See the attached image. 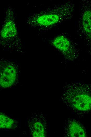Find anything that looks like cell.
I'll use <instances>...</instances> for the list:
<instances>
[{
  "instance_id": "52a82bcc",
  "label": "cell",
  "mask_w": 91,
  "mask_h": 137,
  "mask_svg": "<svg viewBox=\"0 0 91 137\" xmlns=\"http://www.w3.org/2000/svg\"><path fill=\"white\" fill-rule=\"evenodd\" d=\"M82 22L84 31L88 37L91 39V10L87 9L83 12Z\"/></svg>"
},
{
  "instance_id": "ba28073f",
  "label": "cell",
  "mask_w": 91,
  "mask_h": 137,
  "mask_svg": "<svg viewBox=\"0 0 91 137\" xmlns=\"http://www.w3.org/2000/svg\"><path fill=\"white\" fill-rule=\"evenodd\" d=\"M32 135L35 137L45 136V131L43 125L40 122L37 121L33 124L32 127Z\"/></svg>"
},
{
  "instance_id": "8992f818",
  "label": "cell",
  "mask_w": 91,
  "mask_h": 137,
  "mask_svg": "<svg viewBox=\"0 0 91 137\" xmlns=\"http://www.w3.org/2000/svg\"><path fill=\"white\" fill-rule=\"evenodd\" d=\"M69 134L72 137H85L86 132L83 127L78 123L72 121L70 124L68 129Z\"/></svg>"
},
{
  "instance_id": "7a4b0ae2",
  "label": "cell",
  "mask_w": 91,
  "mask_h": 137,
  "mask_svg": "<svg viewBox=\"0 0 91 137\" xmlns=\"http://www.w3.org/2000/svg\"><path fill=\"white\" fill-rule=\"evenodd\" d=\"M60 9L57 6L35 13L27 18L26 24L39 31L50 28L57 25L61 20Z\"/></svg>"
},
{
  "instance_id": "3957f363",
  "label": "cell",
  "mask_w": 91,
  "mask_h": 137,
  "mask_svg": "<svg viewBox=\"0 0 91 137\" xmlns=\"http://www.w3.org/2000/svg\"><path fill=\"white\" fill-rule=\"evenodd\" d=\"M71 104L75 109L82 111L91 110V94L86 92L76 94L71 100Z\"/></svg>"
},
{
  "instance_id": "5b68a950",
  "label": "cell",
  "mask_w": 91,
  "mask_h": 137,
  "mask_svg": "<svg viewBox=\"0 0 91 137\" xmlns=\"http://www.w3.org/2000/svg\"><path fill=\"white\" fill-rule=\"evenodd\" d=\"M52 45L64 55L71 52V45L68 38L62 35L55 37L52 40Z\"/></svg>"
},
{
  "instance_id": "277c9868",
  "label": "cell",
  "mask_w": 91,
  "mask_h": 137,
  "mask_svg": "<svg viewBox=\"0 0 91 137\" xmlns=\"http://www.w3.org/2000/svg\"><path fill=\"white\" fill-rule=\"evenodd\" d=\"M17 72L14 67L11 65L5 66L0 73V84L2 87H9L15 82Z\"/></svg>"
},
{
  "instance_id": "9c48e42d",
  "label": "cell",
  "mask_w": 91,
  "mask_h": 137,
  "mask_svg": "<svg viewBox=\"0 0 91 137\" xmlns=\"http://www.w3.org/2000/svg\"><path fill=\"white\" fill-rule=\"evenodd\" d=\"M14 123V120L5 115L1 113L0 115V127L1 128H11Z\"/></svg>"
},
{
  "instance_id": "6da1fadb",
  "label": "cell",
  "mask_w": 91,
  "mask_h": 137,
  "mask_svg": "<svg viewBox=\"0 0 91 137\" xmlns=\"http://www.w3.org/2000/svg\"><path fill=\"white\" fill-rule=\"evenodd\" d=\"M15 18L13 9L9 6L5 11L0 31V42L4 47L21 51L22 46Z\"/></svg>"
}]
</instances>
